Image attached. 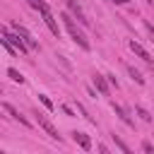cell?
I'll return each instance as SVG.
<instances>
[{
	"label": "cell",
	"mask_w": 154,
	"mask_h": 154,
	"mask_svg": "<svg viewBox=\"0 0 154 154\" xmlns=\"http://www.w3.org/2000/svg\"><path fill=\"white\" fill-rule=\"evenodd\" d=\"M60 19H63V24H65V29H67V34L72 36V41H75V43H77V46H79L82 51H89V48H91V43L87 41V36H84V31H82V29H79V26L75 24V19H72V14H70V12H63V14H60Z\"/></svg>",
	"instance_id": "obj_1"
},
{
	"label": "cell",
	"mask_w": 154,
	"mask_h": 154,
	"mask_svg": "<svg viewBox=\"0 0 154 154\" xmlns=\"http://www.w3.org/2000/svg\"><path fill=\"white\" fill-rule=\"evenodd\" d=\"M0 34H2V36H5V38H7V41H10V43H12V46H14L19 53H29V51H31V48L24 43V38H22V36H19L14 29H12V31H7L5 26H0Z\"/></svg>",
	"instance_id": "obj_2"
},
{
	"label": "cell",
	"mask_w": 154,
	"mask_h": 154,
	"mask_svg": "<svg viewBox=\"0 0 154 154\" xmlns=\"http://www.w3.org/2000/svg\"><path fill=\"white\" fill-rule=\"evenodd\" d=\"M12 29H14V31H17V34H19L22 38H24V43H26V46H29L31 51H36V48H38V41H36V38H34V36L29 34V29H26V26H22L19 22H12Z\"/></svg>",
	"instance_id": "obj_3"
},
{
	"label": "cell",
	"mask_w": 154,
	"mask_h": 154,
	"mask_svg": "<svg viewBox=\"0 0 154 154\" xmlns=\"http://www.w3.org/2000/svg\"><path fill=\"white\" fill-rule=\"evenodd\" d=\"M65 2H67V12H70V14H72V17H75V19H77L82 26H89V19H87L84 10L77 5V0H65Z\"/></svg>",
	"instance_id": "obj_4"
},
{
	"label": "cell",
	"mask_w": 154,
	"mask_h": 154,
	"mask_svg": "<svg viewBox=\"0 0 154 154\" xmlns=\"http://www.w3.org/2000/svg\"><path fill=\"white\" fill-rule=\"evenodd\" d=\"M91 82H94V87H96V91H99L101 96H108V94H111V84H108L106 75H94Z\"/></svg>",
	"instance_id": "obj_5"
},
{
	"label": "cell",
	"mask_w": 154,
	"mask_h": 154,
	"mask_svg": "<svg viewBox=\"0 0 154 154\" xmlns=\"http://www.w3.org/2000/svg\"><path fill=\"white\" fill-rule=\"evenodd\" d=\"M36 120H38V125H41V128H43V130H46V132H48V135H51L53 140H58V142H60V135H58V130H55V125H53V123H51V120H48L46 116H41V113H36Z\"/></svg>",
	"instance_id": "obj_6"
},
{
	"label": "cell",
	"mask_w": 154,
	"mask_h": 154,
	"mask_svg": "<svg viewBox=\"0 0 154 154\" xmlns=\"http://www.w3.org/2000/svg\"><path fill=\"white\" fill-rule=\"evenodd\" d=\"M130 51H132L137 58H142L144 63H152V55L147 53V48H144L142 43H137V41H130Z\"/></svg>",
	"instance_id": "obj_7"
},
{
	"label": "cell",
	"mask_w": 154,
	"mask_h": 154,
	"mask_svg": "<svg viewBox=\"0 0 154 154\" xmlns=\"http://www.w3.org/2000/svg\"><path fill=\"white\" fill-rule=\"evenodd\" d=\"M2 108H5V111H7V113H10V116L17 120V123H22L24 128H29V125H31V123H29V120H26V118H24V116H22V113L14 108V106H12V103H2Z\"/></svg>",
	"instance_id": "obj_8"
},
{
	"label": "cell",
	"mask_w": 154,
	"mask_h": 154,
	"mask_svg": "<svg viewBox=\"0 0 154 154\" xmlns=\"http://www.w3.org/2000/svg\"><path fill=\"white\" fill-rule=\"evenodd\" d=\"M41 17H43V22H46V26L51 29V34H53V36H60V26H58V22H55V17H53L51 12H43Z\"/></svg>",
	"instance_id": "obj_9"
},
{
	"label": "cell",
	"mask_w": 154,
	"mask_h": 154,
	"mask_svg": "<svg viewBox=\"0 0 154 154\" xmlns=\"http://www.w3.org/2000/svg\"><path fill=\"white\" fill-rule=\"evenodd\" d=\"M72 140H75V144H79L84 152H89V149H91V140H89L84 132H72Z\"/></svg>",
	"instance_id": "obj_10"
},
{
	"label": "cell",
	"mask_w": 154,
	"mask_h": 154,
	"mask_svg": "<svg viewBox=\"0 0 154 154\" xmlns=\"http://www.w3.org/2000/svg\"><path fill=\"white\" fill-rule=\"evenodd\" d=\"M113 111H116V116H118V118H120V120H123L125 125H135V120L130 118V113H128V111H125L123 106H118V103H113Z\"/></svg>",
	"instance_id": "obj_11"
},
{
	"label": "cell",
	"mask_w": 154,
	"mask_h": 154,
	"mask_svg": "<svg viewBox=\"0 0 154 154\" xmlns=\"http://www.w3.org/2000/svg\"><path fill=\"white\" fill-rule=\"evenodd\" d=\"M26 2H29V5L34 7V10H38L41 14H43V12H51V7H48V5L43 2V0H26Z\"/></svg>",
	"instance_id": "obj_12"
},
{
	"label": "cell",
	"mask_w": 154,
	"mask_h": 154,
	"mask_svg": "<svg viewBox=\"0 0 154 154\" xmlns=\"http://www.w3.org/2000/svg\"><path fill=\"white\" fill-rule=\"evenodd\" d=\"M7 77H10L12 82H17V84H22V82H24L22 72H19V70H14V67H7Z\"/></svg>",
	"instance_id": "obj_13"
},
{
	"label": "cell",
	"mask_w": 154,
	"mask_h": 154,
	"mask_svg": "<svg viewBox=\"0 0 154 154\" xmlns=\"http://www.w3.org/2000/svg\"><path fill=\"white\" fill-rule=\"evenodd\" d=\"M128 75H130V77H132L137 84H144V77L140 75V70H135V67H130V65H128Z\"/></svg>",
	"instance_id": "obj_14"
},
{
	"label": "cell",
	"mask_w": 154,
	"mask_h": 154,
	"mask_svg": "<svg viewBox=\"0 0 154 154\" xmlns=\"http://www.w3.org/2000/svg\"><path fill=\"white\" fill-rule=\"evenodd\" d=\"M135 113H137V116H140L144 123H152V116H149V111H147V108H142V106H135Z\"/></svg>",
	"instance_id": "obj_15"
},
{
	"label": "cell",
	"mask_w": 154,
	"mask_h": 154,
	"mask_svg": "<svg viewBox=\"0 0 154 154\" xmlns=\"http://www.w3.org/2000/svg\"><path fill=\"white\" fill-rule=\"evenodd\" d=\"M0 46H2V48H5V51H7L10 55H14V53H17V48H14V46H12V43H10V41H7V38L2 36V34H0Z\"/></svg>",
	"instance_id": "obj_16"
},
{
	"label": "cell",
	"mask_w": 154,
	"mask_h": 154,
	"mask_svg": "<svg viewBox=\"0 0 154 154\" xmlns=\"http://www.w3.org/2000/svg\"><path fill=\"white\" fill-rule=\"evenodd\" d=\"M111 137H113V142H116V147H118V149H123L125 154H130V147H128V144H125V142H123L118 135H111Z\"/></svg>",
	"instance_id": "obj_17"
},
{
	"label": "cell",
	"mask_w": 154,
	"mask_h": 154,
	"mask_svg": "<svg viewBox=\"0 0 154 154\" xmlns=\"http://www.w3.org/2000/svg\"><path fill=\"white\" fill-rule=\"evenodd\" d=\"M38 101H41V103H43L46 108H51V111H53V101H51V99H48L46 94H38Z\"/></svg>",
	"instance_id": "obj_18"
},
{
	"label": "cell",
	"mask_w": 154,
	"mask_h": 154,
	"mask_svg": "<svg viewBox=\"0 0 154 154\" xmlns=\"http://www.w3.org/2000/svg\"><path fill=\"white\" fill-rule=\"evenodd\" d=\"M142 152H147V154H154V144L144 140V142H142Z\"/></svg>",
	"instance_id": "obj_19"
},
{
	"label": "cell",
	"mask_w": 154,
	"mask_h": 154,
	"mask_svg": "<svg viewBox=\"0 0 154 154\" xmlns=\"http://www.w3.org/2000/svg\"><path fill=\"white\" fill-rule=\"evenodd\" d=\"M111 2H116V5H128L130 0H111Z\"/></svg>",
	"instance_id": "obj_20"
},
{
	"label": "cell",
	"mask_w": 154,
	"mask_h": 154,
	"mask_svg": "<svg viewBox=\"0 0 154 154\" xmlns=\"http://www.w3.org/2000/svg\"><path fill=\"white\" fill-rule=\"evenodd\" d=\"M0 91H2V87H0Z\"/></svg>",
	"instance_id": "obj_21"
},
{
	"label": "cell",
	"mask_w": 154,
	"mask_h": 154,
	"mask_svg": "<svg viewBox=\"0 0 154 154\" xmlns=\"http://www.w3.org/2000/svg\"><path fill=\"white\" fill-rule=\"evenodd\" d=\"M152 72H154V70H152Z\"/></svg>",
	"instance_id": "obj_22"
},
{
	"label": "cell",
	"mask_w": 154,
	"mask_h": 154,
	"mask_svg": "<svg viewBox=\"0 0 154 154\" xmlns=\"http://www.w3.org/2000/svg\"><path fill=\"white\" fill-rule=\"evenodd\" d=\"M108 2H111V0H108Z\"/></svg>",
	"instance_id": "obj_23"
}]
</instances>
